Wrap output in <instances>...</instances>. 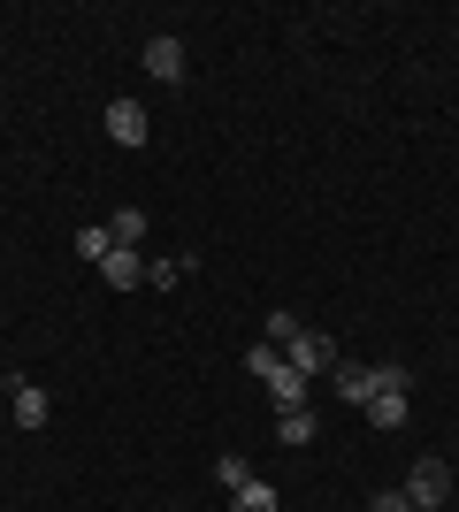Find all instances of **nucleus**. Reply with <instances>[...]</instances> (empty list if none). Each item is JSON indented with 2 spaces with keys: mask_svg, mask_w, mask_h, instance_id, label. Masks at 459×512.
Returning <instances> with one entry per match:
<instances>
[{
  "mask_svg": "<svg viewBox=\"0 0 459 512\" xmlns=\"http://www.w3.org/2000/svg\"><path fill=\"white\" fill-rule=\"evenodd\" d=\"M284 360H291V367H299L306 383H314V375H322V383H329V367L345 360V352H337V344H329V337H322V329H299V337H291V344H284Z\"/></svg>",
  "mask_w": 459,
  "mask_h": 512,
  "instance_id": "nucleus-1",
  "label": "nucleus"
},
{
  "mask_svg": "<svg viewBox=\"0 0 459 512\" xmlns=\"http://www.w3.org/2000/svg\"><path fill=\"white\" fill-rule=\"evenodd\" d=\"M406 497H414L421 512H444V497H452V467H444V459H414V474H406Z\"/></svg>",
  "mask_w": 459,
  "mask_h": 512,
  "instance_id": "nucleus-2",
  "label": "nucleus"
},
{
  "mask_svg": "<svg viewBox=\"0 0 459 512\" xmlns=\"http://www.w3.org/2000/svg\"><path fill=\"white\" fill-rule=\"evenodd\" d=\"M329 390H337L345 406H368V398H375V367H360V360H337V367H329Z\"/></svg>",
  "mask_w": 459,
  "mask_h": 512,
  "instance_id": "nucleus-3",
  "label": "nucleus"
},
{
  "mask_svg": "<svg viewBox=\"0 0 459 512\" xmlns=\"http://www.w3.org/2000/svg\"><path fill=\"white\" fill-rule=\"evenodd\" d=\"M108 138L115 146H146V107L138 100H108Z\"/></svg>",
  "mask_w": 459,
  "mask_h": 512,
  "instance_id": "nucleus-4",
  "label": "nucleus"
},
{
  "mask_svg": "<svg viewBox=\"0 0 459 512\" xmlns=\"http://www.w3.org/2000/svg\"><path fill=\"white\" fill-rule=\"evenodd\" d=\"M100 268H108V283H115V291H131V283H146V268H153V260H138V245H108V260H100Z\"/></svg>",
  "mask_w": 459,
  "mask_h": 512,
  "instance_id": "nucleus-5",
  "label": "nucleus"
},
{
  "mask_svg": "<svg viewBox=\"0 0 459 512\" xmlns=\"http://www.w3.org/2000/svg\"><path fill=\"white\" fill-rule=\"evenodd\" d=\"M268 398H276V413H291V406H306V398H314V383H306L299 367H276V375H268Z\"/></svg>",
  "mask_w": 459,
  "mask_h": 512,
  "instance_id": "nucleus-6",
  "label": "nucleus"
},
{
  "mask_svg": "<svg viewBox=\"0 0 459 512\" xmlns=\"http://www.w3.org/2000/svg\"><path fill=\"white\" fill-rule=\"evenodd\" d=\"M8 398H16V428H46V390H39V383L8 375Z\"/></svg>",
  "mask_w": 459,
  "mask_h": 512,
  "instance_id": "nucleus-7",
  "label": "nucleus"
},
{
  "mask_svg": "<svg viewBox=\"0 0 459 512\" xmlns=\"http://www.w3.org/2000/svg\"><path fill=\"white\" fill-rule=\"evenodd\" d=\"M146 69L161 77V85H184V46H176V39H153L146 46Z\"/></svg>",
  "mask_w": 459,
  "mask_h": 512,
  "instance_id": "nucleus-8",
  "label": "nucleus"
},
{
  "mask_svg": "<svg viewBox=\"0 0 459 512\" xmlns=\"http://www.w3.org/2000/svg\"><path fill=\"white\" fill-rule=\"evenodd\" d=\"M360 413H368V428H406V398H398V390H375Z\"/></svg>",
  "mask_w": 459,
  "mask_h": 512,
  "instance_id": "nucleus-9",
  "label": "nucleus"
},
{
  "mask_svg": "<svg viewBox=\"0 0 459 512\" xmlns=\"http://www.w3.org/2000/svg\"><path fill=\"white\" fill-rule=\"evenodd\" d=\"M276 436H284V444H291V451H299V444H314V413H306V406H291V413H276Z\"/></svg>",
  "mask_w": 459,
  "mask_h": 512,
  "instance_id": "nucleus-10",
  "label": "nucleus"
},
{
  "mask_svg": "<svg viewBox=\"0 0 459 512\" xmlns=\"http://www.w3.org/2000/svg\"><path fill=\"white\" fill-rule=\"evenodd\" d=\"M108 237H115V245H138V237H146V214H138V207H115Z\"/></svg>",
  "mask_w": 459,
  "mask_h": 512,
  "instance_id": "nucleus-11",
  "label": "nucleus"
},
{
  "mask_svg": "<svg viewBox=\"0 0 459 512\" xmlns=\"http://www.w3.org/2000/svg\"><path fill=\"white\" fill-rule=\"evenodd\" d=\"M238 512H276V490H268V482H245V490H238Z\"/></svg>",
  "mask_w": 459,
  "mask_h": 512,
  "instance_id": "nucleus-12",
  "label": "nucleus"
},
{
  "mask_svg": "<svg viewBox=\"0 0 459 512\" xmlns=\"http://www.w3.org/2000/svg\"><path fill=\"white\" fill-rule=\"evenodd\" d=\"M184 276H192V260H153V268H146V283H161V291L184 283Z\"/></svg>",
  "mask_w": 459,
  "mask_h": 512,
  "instance_id": "nucleus-13",
  "label": "nucleus"
},
{
  "mask_svg": "<svg viewBox=\"0 0 459 512\" xmlns=\"http://www.w3.org/2000/svg\"><path fill=\"white\" fill-rule=\"evenodd\" d=\"M222 490H245V482H253V467H245V459H238V451H222Z\"/></svg>",
  "mask_w": 459,
  "mask_h": 512,
  "instance_id": "nucleus-14",
  "label": "nucleus"
},
{
  "mask_svg": "<svg viewBox=\"0 0 459 512\" xmlns=\"http://www.w3.org/2000/svg\"><path fill=\"white\" fill-rule=\"evenodd\" d=\"M375 390H398V398H406V390H414V375H406L398 360H383V367H375Z\"/></svg>",
  "mask_w": 459,
  "mask_h": 512,
  "instance_id": "nucleus-15",
  "label": "nucleus"
},
{
  "mask_svg": "<svg viewBox=\"0 0 459 512\" xmlns=\"http://www.w3.org/2000/svg\"><path fill=\"white\" fill-rule=\"evenodd\" d=\"M108 245H115L108 230H77V253H85V260H108Z\"/></svg>",
  "mask_w": 459,
  "mask_h": 512,
  "instance_id": "nucleus-16",
  "label": "nucleus"
},
{
  "mask_svg": "<svg viewBox=\"0 0 459 512\" xmlns=\"http://www.w3.org/2000/svg\"><path fill=\"white\" fill-rule=\"evenodd\" d=\"M368 512H414V497H406V490H383V497H375Z\"/></svg>",
  "mask_w": 459,
  "mask_h": 512,
  "instance_id": "nucleus-17",
  "label": "nucleus"
}]
</instances>
